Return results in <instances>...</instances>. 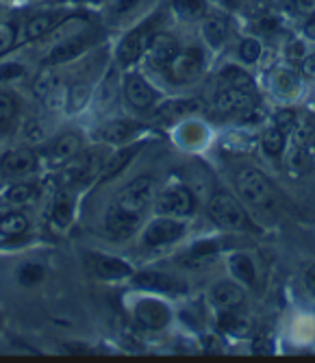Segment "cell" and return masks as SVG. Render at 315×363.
I'll use <instances>...</instances> for the list:
<instances>
[{
	"label": "cell",
	"mask_w": 315,
	"mask_h": 363,
	"mask_svg": "<svg viewBox=\"0 0 315 363\" xmlns=\"http://www.w3.org/2000/svg\"><path fill=\"white\" fill-rule=\"evenodd\" d=\"M235 189L241 196V201L255 209H270L274 203V189L265 174L255 168H244L235 177Z\"/></svg>",
	"instance_id": "obj_1"
},
{
	"label": "cell",
	"mask_w": 315,
	"mask_h": 363,
	"mask_svg": "<svg viewBox=\"0 0 315 363\" xmlns=\"http://www.w3.org/2000/svg\"><path fill=\"white\" fill-rule=\"evenodd\" d=\"M209 218L227 230H244L248 226V216L241 207V203L235 196L227 194V191H217L211 201H209Z\"/></svg>",
	"instance_id": "obj_2"
},
{
	"label": "cell",
	"mask_w": 315,
	"mask_h": 363,
	"mask_svg": "<svg viewBox=\"0 0 315 363\" xmlns=\"http://www.w3.org/2000/svg\"><path fill=\"white\" fill-rule=\"evenodd\" d=\"M156 191H159V181H156L152 174H142L120 191L115 205L126 211H131V213L142 216V211L154 201Z\"/></svg>",
	"instance_id": "obj_3"
},
{
	"label": "cell",
	"mask_w": 315,
	"mask_h": 363,
	"mask_svg": "<svg viewBox=\"0 0 315 363\" xmlns=\"http://www.w3.org/2000/svg\"><path fill=\"white\" fill-rule=\"evenodd\" d=\"M185 235V222H181L174 216H161V218H154L152 222H148V226L144 228V244L150 248L156 246H168L178 242Z\"/></svg>",
	"instance_id": "obj_4"
},
{
	"label": "cell",
	"mask_w": 315,
	"mask_h": 363,
	"mask_svg": "<svg viewBox=\"0 0 315 363\" xmlns=\"http://www.w3.org/2000/svg\"><path fill=\"white\" fill-rule=\"evenodd\" d=\"M215 109L227 116H248L257 109V98L248 89H237V87H222L215 94L213 101Z\"/></svg>",
	"instance_id": "obj_5"
},
{
	"label": "cell",
	"mask_w": 315,
	"mask_h": 363,
	"mask_svg": "<svg viewBox=\"0 0 315 363\" xmlns=\"http://www.w3.org/2000/svg\"><path fill=\"white\" fill-rule=\"evenodd\" d=\"M152 35H154V18L148 20V22H144L142 26L133 28V30L129 33V35H126V38L120 42V46H118V61H120L122 65H131V63H135V61L146 52L148 42H150Z\"/></svg>",
	"instance_id": "obj_6"
},
{
	"label": "cell",
	"mask_w": 315,
	"mask_h": 363,
	"mask_svg": "<svg viewBox=\"0 0 315 363\" xmlns=\"http://www.w3.org/2000/svg\"><path fill=\"white\" fill-rule=\"evenodd\" d=\"M196 209V201L194 194L187 187H168L161 194H156V211L164 216H174V218H183L189 216Z\"/></svg>",
	"instance_id": "obj_7"
},
{
	"label": "cell",
	"mask_w": 315,
	"mask_h": 363,
	"mask_svg": "<svg viewBox=\"0 0 315 363\" xmlns=\"http://www.w3.org/2000/svg\"><path fill=\"white\" fill-rule=\"evenodd\" d=\"M202 65H205V59L198 48H185L176 52V57L172 59L170 68L166 72L170 74L174 83H192L194 79L200 77Z\"/></svg>",
	"instance_id": "obj_8"
},
{
	"label": "cell",
	"mask_w": 315,
	"mask_h": 363,
	"mask_svg": "<svg viewBox=\"0 0 315 363\" xmlns=\"http://www.w3.org/2000/svg\"><path fill=\"white\" fill-rule=\"evenodd\" d=\"M133 315H135L137 324L142 328H146V331H159V328L168 326V322L172 318V311L159 298H144V301L135 303Z\"/></svg>",
	"instance_id": "obj_9"
},
{
	"label": "cell",
	"mask_w": 315,
	"mask_h": 363,
	"mask_svg": "<svg viewBox=\"0 0 315 363\" xmlns=\"http://www.w3.org/2000/svg\"><path fill=\"white\" fill-rule=\"evenodd\" d=\"M176 52H178V44L170 33H154L148 42V48H146V57H148L150 65H154V68H159L164 72L170 68V63L176 57Z\"/></svg>",
	"instance_id": "obj_10"
},
{
	"label": "cell",
	"mask_w": 315,
	"mask_h": 363,
	"mask_svg": "<svg viewBox=\"0 0 315 363\" xmlns=\"http://www.w3.org/2000/svg\"><path fill=\"white\" fill-rule=\"evenodd\" d=\"M137 224H139V216L137 213H131L122 207H113L109 209L107 218H105V230L107 235L113 238V240H126L131 238L135 230H137Z\"/></svg>",
	"instance_id": "obj_11"
},
{
	"label": "cell",
	"mask_w": 315,
	"mask_h": 363,
	"mask_svg": "<svg viewBox=\"0 0 315 363\" xmlns=\"http://www.w3.org/2000/svg\"><path fill=\"white\" fill-rule=\"evenodd\" d=\"M93 272L103 281H122V279H131L135 274L129 261L122 257H113V255H101L93 259Z\"/></svg>",
	"instance_id": "obj_12"
},
{
	"label": "cell",
	"mask_w": 315,
	"mask_h": 363,
	"mask_svg": "<svg viewBox=\"0 0 315 363\" xmlns=\"http://www.w3.org/2000/svg\"><path fill=\"white\" fill-rule=\"evenodd\" d=\"M124 96L126 101H129L131 107L144 111V109H150L154 103H156V91L150 87V83L137 74L126 79V85H124Z\"/></svg>",
	"instance_id": "obj_13"
},
{
	"label": "cell",
	"mask_w": 315,
	"mask_h": 363,
	"mask_svg": "<svg viewBox=\"0 0 315 363\" xmlns=\"http://www.w3.org/2000/svg\"><path fill=\"white\" fill-rule=\"evenodd\" d=\"M244 298H246L244 289L233 281H222L211 289V301L219 311L239 309L244 305Z\"/></svg>",
	"instance_id": "obj_14"
},
{
	"label": "cell",
	"mask_w": 315,
	"mask_h": 363,
	"mask_svg": "<svg viewBox=\"0 0 315 363\" xmlns=\"http://www.w3.org/2000/svg\"><path fill=\"white\" fill-rule=\"evenodd\" d=\"M35 155L26 150V148H16V150H9L3 155L0 159V170L7 177H22L26 172H30L35 168Z\"/></svg>",
	"instance_id": "obj_15"
},
{
	"label": "cell",
	"mask_w": 315,
	"mask_h": 363,
	"mask_svg": "<svg viewBox=\"0 0 315 363\" xmlns=\"http://www.w3.org/2000/svg\"><path fill=\"white\" fill-rule=\"evenodd\" d=\"M131 279L137 287L154 291V294H172V291L183 289L174 277L164 274V272H142V274H133Z\"/></svg>",
	"instance_id": "obj_16"
},
{
	"label": "cell",
	"mask_w": 315,
	"mask_h": 363,
	"mask_svg": "<svg viewBox=\"0 0 315 363\" xmlns=\"http://www.w3.org/2000/svg\"><path fill=\"white\" fill-rule=\"evenodd\" d=\"M81 152V138L74 133H66V135H59L50 148H48V157L55 163H66L70 159H74Z\"/></svg>",
	"instance_id": "obj_17"
},
{
	"label": "cell",
	"mask_w": 315,
	"mask_h": 363,
	"mask_svg": "<svg viewBox=\"0 0 315 363\" xmlns=\"http://www.w3.org/2000/svg\"><path fill=\"white\" fill-rule=\"evenodd\" d=\"M227 33H229V22L224 16L219 13H211V16H205V22H202V38L205 42L211 46V48H219L227 40Z\"/></svg>",
	"instance_id": "obj_18"
},
{
	"label": "cell",
	"mask_w": 315,
	"mask_h": 363,
	"mask_svg": "<svg viewBox=\"0 0 315 363\" xmlns=\"http://www.w3.org/2000/svg\"><path fill=\"white\" fill-rule=\"evenodd\" d=\"M270 83H272L274 94L282 98H290L300 91V77L292 68H278L276 72H272Z\"/></svg>",
	"instance_id": "obj_19"
},
{
	"label": "cell",
	"mask_w": 315,
	"mask_h": 363,
	"mask_svg": "<svg viewBox=\"0 0 315 363\" xmlns=\"http://www.w3.org/2000/svg\"><path fill=\"white\" fill-rule=\"evenodd\" d=\"M137 128H139V124L133 120H113V122L105 124L101 135L109 144H124L137 133Z\"/></svg>",
	"instance_id": "obj_20"
},
{
	"label": "cell",
	"mask_w": 315,
	"mask_h": 363,
	"mask_svg": "<svg viewBox=\"0 0 315 363\" xmlns=\"http://www.w3.org/2000/svg\"><path fill=\"white\" fill-rule=\"evenodd\" d=\"M63 13L59 11H48V13H40V16H33L28 22H26V28H24V35L26 40H38V38H44L46 33H50L59 22H61Z\"/></svg>",
	"instance_id": "obj_21"
},
{
	"label": "cell",
	"mask_w": 315,
	"mask_h": 363,
	"mask_svg": "<svg viewBox=\"0 0 315 363\" xmlns=\"http://www.w3.org/2000/svg\"><path fill=\"white\" fill-rule=\"evenodd\" d=\"M87 48V42L83 38H72L68 42H63L59 46H55L46 59L48 65H59V63H68L72 59H76L79 55H83V50Z\"/></svg>",
	"instance_id": "obj_22"
},
{
	"label": "cell",
	"mask_w": 315,
	"mask_h": 363,
	"mask_svg": "<svg viewBox=\"0 0 315 363\" xmlns=\"http://www.w3.org/2000/svg\"><path fill=\"white\" fill-rule=\"evenodd\" d=\"M144 144H131V146H126L122 150H118L113 157H109L105 161V166H103V179H113L115 174H120L129 163L133 161V157L142 150Z\"/></svg>",
	"instance_id": "obj_23"
},
{
	"label": "cell",
	"mask_w": 315,
	"mask_h": 363,
	"mask_svg": "<svg viewBox=\"0 0 315 363\" xmlns=\"http://www.w3.org/2000/svg\"><path fill=\"white\" fill-rule=\"evenodd\" d=\"M229 268H231V274L246 283V285H255L257 283V270H255V263L252 259L246 255V252H233L229 257Z\"/></svg>",
	"instance_id": "obj_24"
},
{
	"label": "cell",
	"mask_w": 315,
	"mask_h": 363,
	"mask_svg": "<svg viewBox=\"0 0 315 363\" xmlns=\"http://www.w3.org/2000/svg\"><path fill=\"white\" fill-rule=\"evenodd\" d=\"M74 220V203L66 194H59L57 201L52 205V213H50V222L52 226H57L59 230L68 228Z\"/></svg>",
	"instance_id": "obj_25"
},
{
	"label": "cell",
	"mask_w": 315,
	"mask_h": 363,
	"mask_svg": "<svg viewBox=\"0 0 315 363\" xmlns=\"http://www.w3.org/2000/svg\"><path fill=\"white\" fill-rule=\"evenodd\" d=\"M217 326L222 333H229V335H244L248 331V318H244L241 313H235V309L231 311H222L217 318Z\"/></svg>",
	"instance_id": "obj_26"
},
{
	"label": "cell",
	"mask_w": 315,
	"mask_h": 363,
	"mask_svg": "<svg viewBox=\"0 0 315 363\" xmlns=\"http://www.w3.org/2000/svg\"><path fill=\"white\" fill-rule=\"evenodd\" d=\"M28 230V218L20 211H11L0 218V233L7 238H20Z\"/></svg>",
	"instance_id": "obj_27"
},
{
	"label": "cell",
	"mask_w": 315,
	"mask_h": 363,
	"mask_svg": "<svg viewBox=\"0 0 315 363\" xmlns=\"http://www.w3.org/2000/svg\"><path fill=\"white\" fill-rule=\"evenodd\" d=\"M285 138L287 133H282V130L278 126H268L263 130V135H261V148L265 150V155L270 157H278L282 155V150H285Z\"/></svg>",
	"instance_id": "obj_28"
},
{
	"label": "cell",
	"mask_w": 315,
	"mask_h": 363,
	"mask_svg": "<svg viewBox=\"0 0 315 363\" xmlns=\"http://www.w3.org/2000/svg\"><path fill=\"white\" fill-rule=\"evenodd\" d=\"M38 196V189L33 185H28V183H18V185H11L3 198H5V203L9 205H16V207H24L28 203H33V198Z\"/></svg>",
	"instance_id": "obj_29"
},
{
	"label": "cell",
	"mask_w": 315,
	"mask_h": 363,
	"mask_svg": "<svg viewBox=\"0 0 315 363\" xmlns=\"http://www.w3.org/2000/svg\"><path fill=\"white\" fill-rule=\"evenodd\" d=\"M44 274H46L44 272V266H42V263H35V261H26V263H22V266L16 270V279L24 287H35V285H40L44 281Z\"/></svg>",
	"instance_id": "obj_30"
},
{
	"label": "cell",
	"mask_w": 315,
	"mask_h": 363,
	"mask_svg": "<svg viewBox=\"0 0 315 363\" xmlns=\"http://www.w3.org/2000/svg\"><path fill=\"white\" fill-rule=\"evenodd\" d=\"M172 9L183 20H196L205 16L207 0H172Z\"/></svg>",
	"instance_id": "obj_31"
},
{
	"label": "cell",
	"mask_w": 315,
	"mask_h": 363,
	"mask_svg": "<svg viewBox=\"0 0 315 363\" xmlns=\"http://www.w3.org/2000/svg\"><path fill=\"white\" fill-rule=\"evenodd\" d=\"M219 81H222L224 87H237V89H248V91L255 89V83H252L248 72L235 68V65H229V68L219 72Z\"/></svg>",
	"instance_id": "obj_32"
},
{
	"label": "cell",
	"mask_w": 315,
	"mask_h": 363,
	"mask_svg": "<svg viewBox=\"0 0 315 363\" xmlns=\"http://www.w3.org/2000/svg\"><path fill=\"white\" fill-rule=\"evenodd\" d=\"M89 96H91V87L87 83H74L68 89V96H66V107H68V111L70 113L81 111L89 103Z\"/></svg>",
	"instance_id": "obj_33"
},
{
	"label": "cell",
	"mask_w": 315,
	"mask_h": 363,
	"mask_svg": "<svg viewBox=\"0 0 315 363\" xmlns=\"http://www.w3.org/2000/svg\"><path fill=\"white\" fill-rule=\"evenodd\" d=\"M311 166V157H309V150L304 148H298V146H292V152L287 157V168L294 172V174H302L307 172Z\"/></svg>",
	"instance_id": "obj_34"
},
{
	"label": "cell",
	"mask_w": 315,
	"mask_h": 363,
	"mask_svg": "<svg viewBox=\"0 0 315 363\" xmlns=\"http://www.w3.org/2000/svg\"><path fill=\"white\" fill-rule=\"evenodd\" d=\"M18 113V103H16V96L11 91L0 89V126L9 124Z\"/></svg>",
	"instance_id": "obj_35"
},
{
	"label": "cell",
	"mask_w": 315,
	"mask_h": 363,
	"mask_svg": "<svg viewBox=\"0 0 315 363\" xmlns=\"http://www.w3.org/2000/svg\"><path fill=\"white\" fill-rule=\"evenodd\" d=\"M239 59L246 63V65H252V63H257L259 57H261V44L257 40H252V38H246L241 44H239V50H237Z\"/></svg>",
	"instance_id": "obj_36"
},
{
	"label": "cell",
	"mask_w": 315,
	"mask_h": 363,
	"mask_svg": "<svg viewBox=\"0 0 315 363\" xmlns=\"http://www.w3.org/2000/svg\"><path fill=\"white\" fill-rule=\"evenodd\" d=\"M55 87H57V77H55V72H42V74L35 79L33 91H35V96L46 98L48 94L55 91Z\"/></svg>",
	"instance_id": "obj_37"
},
{
	"label": "cell",
	"mask_w": 315,
	"mask_h": 363,
	"mask_svg": "<svg viewBox=\"0 0 315 363\" xmlns=\"http://www.w3.org/2000/svg\"><path fill=\"white\" fill-rule=\"evenodd\" d=\"M296 120H298L296 111H292V109H280L274 116V126H278L282 133H290V130L294 128V124H296Z\"/></svg>",
	"instance_id": "obj_38"
},
{
	"label": "cell",
	"mask_w": 315,
	"mask_h": 363,
	"mask_svg": "<svg viewBox=\"0 0 315 363\" xmlns=\"http://www.w3.org/2000/svg\"><path fill=\"white\" fill-rule=\"evenodd\" d=\"M13 42H16V28L11 24L3 22V24H0V55L9 52Z\"/></svg>",
	"instance_id": "obj_39"
},
{
	"label": "cell",
	"mask_w": 315,
	"mask_h": 363,
	"mask_svg": "<svg viewBox=\"0 0 315 363\" xmlns=\"http://www.w3.org/2000/svg\"><path fill=\"white\" fill-rule=\"evenodd\" d=\"M24 77V65L20 63H3L0 65V81L7 83V81H16Z\"/></svg>",
	"instance_id": "obj_40"
},
{
	"label": "cell",
	"mask_w": 315,
	"mask_h": 363,
	"mask_svg": "<svg viewBox=\"0 0 315 363\" xmlns=\"http://www.w3.org/2000/svg\"><path fill=\"white\" fill-rule=\"evenodd\" d=\"M139 5H142V0H118V3L111 7V13H113L115 18H122V16L133 13Z\"/></svg>",
	"instance_id": "obj_41"
},
{
	"label": "cell",
	"mask_w": 315,
	"mask_h": 363,
	"mask_svg": "<svg viewBox=\"0 0 315 363\" xmlns=\"http://www.w3.org/2000/svg\"><path fill=\"white\" fill-rule=\"evenodd\" d=\"M217 250V244L215 242H198L194 248H192V257H198V259H205V257H209V255H213Z\"/></svg>",
	"instance_id": "obj_42"
},
{
	"label": "cell",
	"mask_w": 315,
	"mask_h": 363,
	"mask_svg": "<svg viewBox=\"0 0 315 363\" xmlns=\"http://www.w3.org/2000/svg\"><path fill=\"white\" fill-rule=\"evenodd\" d=\"M302 281H304V287L309 289V294L315 298V263H311V266L304 268Z\"/></svg>",
	"instance_id": "obj_43"
},
{
	"label": "cell",
	"mask_w": 315,
	"mask_h": 363,
	"mask_svg": "<svg viewBox=\"0 0 315 363\" xmlns=\"http://www.w3.org/2000/svg\"><path fill=\"white\" fill-rule=\"evenodd\" d=\"M302 72L309 79H315V55H309L302 59Z\"/></svg>",
	"instance_id": "obj_44"
},
{
	"label": "cell",
	"mask_w": 315,
	"mask_h": 363,
	"mask_svg": "<svg viewBox=\"0 0 315 363\" xmlns=\"http://www.w3.org/2000/svg\"><path fill=\"white\" fill-rule=\"evenodd\" d=\"M287 55H290V59H304V46H302V42H294L287 48Z\"/></svg>",
	"instance_id": "obj_45"
},
{
	"label": "cell",
	"mask_w": 315,
	"mask_h": 363,
	"mask_svg": "<svg viewBox=\"0 0 315 363\" xmlns=\"http://www.w3.org/2000/svg\"><path fill=\"white\" fill-rule=\"evenodd\" d=\"M252 350H255V352H272V344L268 340L259 337L255 344H252Z\"/></svg>",
	"instance_id": "obj_46"
},
{
	"label": "cell",
	"mask_w": 315,
	"mask_h": 363,
	"mask_svg": "<svg viewBox=\"0 0 315 363\" xmlns=\"http://www.w3.org/2000/svg\"><path fill=\"white\" fill-rule=\"evenodd\" d=\"M307 33H309L311 38H315V18H313V20H311L309 24H307Z\"/></svg>",
	"instance_id": "obj_47"
},
{
	"label": "cell",
	"mask_w": 315,
	"mask_h": 363,
	"mask_svg": "<svg viewBox=\"0 0 315 363\" xmlns=\"http://www.w3.org/2000/svg\"><path fill=\"white\" fill-rule=\"evenodd\" d=\"M74 3H91V5H96V3H105V0H74Z\"/></svg>",
	"instance_id": "obj_48"
},
{
	"label": "cell",
	"mask_w": 315,
	"mask_h": 363,
	"mask_svg": "<svg viewBox=\"0 0 315 363\" xmlns=\"http://www.w3.org/2000/svg\"><path fill=\"white\" fill-rule=\"evenodd\" d=\"M0 322H3V313H0Z\"/></svg>",
	"instance_id": "obj_49"
},
{
	"label": "cell",
	"mask_w": 315,
	"mask_h": 363,
	"mask_svg": "<svg viewBox=\"0 0 315 363\" xmlns=\"http://www.w3.org/2000/svg\"><path fill=\"white\" fill-rule=\"evenodd\" d=\"M227 3H233V0H227Z\"/></svg>",
	"instance_id": "obj_50"
}]
</instances>
